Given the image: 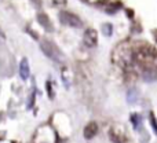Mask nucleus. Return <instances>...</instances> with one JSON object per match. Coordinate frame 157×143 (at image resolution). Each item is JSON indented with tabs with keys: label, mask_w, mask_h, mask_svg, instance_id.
Segmentation results:
<instances>
[{
	"label": "nucleus",
	"mask_w": 157,
	"mask_h": 143,
	"mask_svg": "<svg viewBox=\"0 0 157 143\" xmlns=\"http://www.w3.org/2000/svg\"><path fill=\"white\" fill-rule=\"evenodd\" d=\"M40 48H41V51H43V54L46 55L47 58H50L51 61H54V62H57V63L65 62V55L62 54V51H61L52 41L41 40Z\"/></svg>",
	"instance_id": "nucleus-1"
},
{
	"label": "nucleus",
	"mask_w": 157,
	"mask_h": 143,
	"mask_svg": "<svg viewBox=\"0 0 157 143\" xmlns=\"http://www.w3.org/2000/svg\"><path fill=\"white\" fill-rule=\"evenodd\" d=\"M59 21H61V24L66 25V26H71V28H81L83 26L81 19L78 18L76 14L69 13V11H61Z\"/></svg>",
	"instance_id": "nucleus-2"
},
{
	"label": "nucleus",
	"mask_w": 157,
	"mask_h": 143,
	"mask_svg": "<svg viewBox=\"0 0 157 143\" xmlns=\"http://www.w3.org/2000/svg\"><path fill=\"white\" fill-rule=\"evenodd\" d=\"M83 43L88 48H92L98 44V33L95 29H87L83 35Z\"/></svg>",
	"instance_id": "nucleus-3"
},
{
	"label": "nucleus",
	"mask_w": 157,
	"mask_h": 143,
	"mask_svg": "<svg viewBox=\"0 0 157 143\" xmlns=\"http://www.w3.org/2000/svg\"><path fill=\"white\" fill-rule=\"evenodd\" d=\"M98 134V124L95 121H91L88 122V124L84 127V131H83V135L84 138L87 139V141H90V139H92L95 135Z\"/></svg>",
	"instance_id": "nucleus-4"
},
{
	"label": "nucleus",
	"mask_w": 157,
	"mask_h": 143,
	"mask_svg": "<svg viewBox=\"0 0 157 143\" xmlns=\"http://www.w3.org/2000/svg\"><path fill=\"white\" fill-rule=\"evenodd\" d=\"M109 136H110L112 143H127V139H125L124 132H119V131L114 130V128H112L110 130Z\"/></svg>",
	"instance_id": "nucleus-5"
},
{
	"label": "nucleus",
	"mask_w": 157,
	"mask_h": 143,
	"mask_svg": "<svg viewBox=\"0 0 157 143\" xmlns=\"http://www.w3.org/2000/svg\"><path fill=\"white\" fill-rule=\"evenodd\" d=\"M30 74V69H29V63H28V59L24 58L19 63V76H21L22 80H28Z\"/></svg>",
	"instance_id": "nucleus-6"
},
{
	"label": "nucleus",
	"mask_w": 157,
	"mask_h": 143,
	"mask_svg": "<svg viewBox=\"0 0 157 143\" xmlns=\"http://www.w3.org/2000/svg\"><path fill=\"white\" fill-rule=\"evenodd\" d=\"M142 77H144L145 81L152 83L157 78V70L155 68H145L144 72H142Z\"/></svg>",
	"instance_id": "nucleus-7"
},
{
	"label": "nucleus",
	"mask_w": 157,
	"mask_h": 143,
	"mask_svg": "<svg viewBox=\"0 0 157 143\" xmlns=\"http://www.w3.org/2000/svg\"><path fill=\"white\" fill-rule=\"evenodd\" d=\"M37 21H39V24L43 25V26L46 28L47 30H52V28H51V22H50L48 17H47L46 14H39V15H37Z\"/></svg>",
	"instance_id": "nucleus-8"
},
{
	"label": "nucleus",
	"mask_w": 157,
	"mask_h": 143,
	"mask_svg": "<svg viewBox=\"0 0 157 143\" xmlns=\"http://www.w3.org/2000/svg\"><path fill=\"white\" fill-rule=\"evenodd\" d=\"M131 122H132V125H134V128L135 130H141L142 128V117H141V114H132L131 116Z\"/></svg>",
	"instance_id": "nucleus-9"
},
{
	"label": "nucleus",
	"mask_w": 157,
	"mask_h": 143,
	"mask_svg": "<svg viewBox=\"0 0 157 143\" xmlns=\"http://www.w3.org/2000/svg\"><path fill=\"white\" fill-rule=\"evenodd\" d=\"M127 99L130 103H134L136 99H138V91L135 88H131L128 89V94H127Z\"/></svg>",
	"instance_id": "nucleus-10"
},
{
	"label": "nucleus",
	"mask_w": 157,
	"mask_h": 143,
	"mask_svg": "<svg viewBox=\"0 0 157 143\" xmlns=\"http://www.w3.org/2000/svg\"><path fill=\"white\" fill-rule=\"evenodd\" d=\"M112 32H113V26L110 24H103L102 25V33L106 36V37H110Z\"/></svg>",
	"instance_id": "nucleus-11"
},
{
	"label": "nucleus",
	"mask_w": 157,
	"mask_h": 143,
	"mask_svg": "<svg viewBox=\"0 0 157 143\" xmlns=\"http://www.w3.org/2000/svg\"><path fill=\"white\" fill-rule=\"evenodd\" d=\"M150 121H152V125H153V130H155V132L157 134V121H156L155 116H153V113H150Z\"/></svg>",
	"instance_id": "nucleus-12"
},
{
	"label": "nucleus",
	"mask_w": 157,
	"mask_h": 143,
	"mask_svg": "<svg viewBox=\"0 0 157 143\" xmlns=\"http://www.w3.org/2000/svg\"><path fill=\"white\" fill-rule=\"evenodd\" d=\"M153 33H155V37H156V40H157V30H155Z\"/></svg>",
	"instance_id": "nucleus-13"
}]
</instances>
